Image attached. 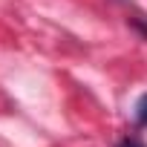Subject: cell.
<instances>
[{
  "instance_id": "obj_1",
  "label": "cell",
  "mask_w": 147,
  "mask_h": 147,
  "mask_svg": "<svg viewBox=\"0 0 147 147\" xmlns=\"http://www.w3.org/2000/svg\"><path fill=\"white\" fill-rule=\"evenodd\" d=\"M136 124L138 127H147V92L138 98V104H136Z\"/></svg>"
},
{
  "instance_id": "obj_2",
  "label": "cell",
  "mask_w": 147,
  "mask_h": 147,
  "mask_svg": "<svg viewBox=\"0 0 147 147\" xmlns=\"http://www.w3.org/2000/svg\"><path fill=\"white\" fill-rule=\"evenodd\" d=\"M115 147H144L138 138H133V136H124L121 141H115Z\"/></svg>"
},
{
  "instance_id": "obj_3",
  "label": "cell",
  "mask_w": 147,
  "mask_h": 147,
  "mask_svg": "<svg viewBox=\"0 0 147 147\" xmlns=\"http://www.w3.org/2000/svg\"><path fill=\"white\" fill-rule=\"evenodd\" d=\"M133 26H136V29H141V35L147 38V20H144L141 15H138V18H133Z\"/></svg>"
}]
</instances>
